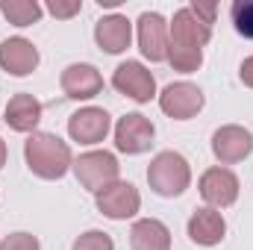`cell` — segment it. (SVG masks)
<instances>
[{
  "label": "cell",
  "instance_id": "6da1fadb",
  "mask_svg": "<svg viewBox=\"0 0 253 250\" xmlns=\"http://www.w3.org/2000/svg\"><path fill=\"white\" fill-rule=\"evenodd\" d=\"M24 159L27 168L42 180H62L74 168L71 147L53 132H33L24 141Z\"/></svg>",
  "mask_w": 253,
  "mask_h": 250
},
{
  "label": "cell",
  "instance_id": "7a4b0ae2",
  "mask_svg": "<svg viewBox=\"0 0 253 250\" xmlns=\"http://www.w3.org/2000/svg\"><path fill=\"white\" fill-rule=\"evenodd\" d=\"M147 183L159 197H180L191 186V168L186 156H180L174 150L156 153L147 168Z\"/></svg>",
  "mask_w": 253,
  "mask_h": 250
},
{
  "label": "cell",
  "instance_id": "3957f363",
  "mask_svg": "<svg viewBox=\"0 0 253 250\" xmlns=\"http://www.w3.org/2000/svg\"><path fill=\"white\" fill-rule=\"evenodd\" d=\"M118 171H121V165L109 150H88L80 159H74V174H77L80 186L94 194L118 183Z\"/></svg>",
  "mask_w": 253,
  "mask_h": 250
},
{
  "label": "cell",
  "instance_id": "277c9868",
  "mask_svg": "<svg viewBox=\"0 0 253 250\" xmlns=\"http://www.w3.org/2000/svg\"><path fill=\"white\" fill-rule=\"evenodd\" d=\"M94 203H97V209H100L106 218H112V221H126V218H132V215L141 209V194H138V188L132 186V183L118 180V183L106 186L103 191H97V194H94Z\"/></svg>",
  "mask_w": 253,
  "mask_h": 250
},
{
  "label": "cell",
  "instance_id": "5b68a950",
  "mask_svg": "<svg viewBox=\"0 0 253 250\" xmlns=\"http://www.w3.org/2000/svg\"><path fill=\"white\" fill-rule=\"evenodd\" d=\"M153 135H156V126L150 124V118H144L141 112H129L115 124V147L126 156H138L150 150Z\"/></svg>",
  "mask_w": 253,
  "mask_h": 250
},
{
  "label": "cell",
  "instance_id": "8992f818",
  "mask_svg": "<svg viewBox=\"0 0 253 250\" xmlns=\"http://www.w3.org/2000/svg\"><path fill=\"white\" fill-rule=\"evenodd\" d=\"M159 109L174 121H189L203 109V91L194 83H171L159 94Z\"/></svg>",
  "mask_w": 253,
  "mask_h": 250
},
{
  "label": "cell",
  "instance_id": "52a82bcc",
  "mask_svg": "<svg viewBox=\"0 0 253 250\" xmlns=\"http://www.w3.org/2000/svg\"><path fill=\"white\" fill-rule=\"evenodd\" d=\"M112 85L135 103H147L156 94V80L141 62H121L112 74Z\"/></svg>",
  "mask_w": 253,
  "mask_h": 250
},
{
  "label": "cell",
  "instance_id": "ba28073f",
  "mask_svg": "<svg viewBox=\"0 0 253 250\" xmlns=\"http://www.w3.org/2000/svg\"><path fill=\"white\" fill-rule=\"evenodd\" d=\"M212 153L221 165H236L242 159H248L253 153V135L251 129L239 124H227L221 129H215L212 135Z\"/></svg>",
  "mask_w": 253,
  "mask_h": 250
},
{
  "label": "cell",
  "instance_id": "9c48e42d",
  "mask_svg": "<svg viewBox=\"0 0 253 250\" xmlns=\"http://www.w3.org/2000/svg\"><path fill=\"white\" fill-rule=\"evenodd\" d=\"M200 197L212 209H227L239 200V177L230 168H209L200 177Z\"/></svg>",
  "mask_w": 253,
  "mask_h": 250
},
{
  "label": "cell",
  "instance_id": "30bf717a",
  "mask_svg": "<svg viewBox=\"0 0 253 250\" xmlns=\"http://www.w3.org/2000/svg\"><path fill=\"white\" fill-rule=\"evenodd\" d=\"M138 50L150 62L168 59V21L159 12H144L138 18Z\"/></svg>",
  "mask_w": 253,
  "mask_h": 250
},
{
  "label": "cell",
  "instance_id": "8fae6325",
  "mask_svg": "<svg viewBox=\"0 0 253 250\" xmlns=\"http://www.w3.org/2000/svg\"><path fill=\"white\" fill-rule=\"evenodd\" d=\"M109 129H112L109 112L97 109V106H85L68 118V135L80 144H97L109 135Z\"/></svg>",
  "mask_w": 253,
  "mask_h": 250
},
{
  "label": "cell",
  "instance_id": "7c38bea8",
  "mask_svg": "<svg viewBox=\"0 0 253 250\" xmlns=\"http://www.w3.org/2000/svg\"><path fill=\"white\" fill-rule=\"evenodd\" d=\"M209 39H212V27H206V24L191 12L189 6L174 12V21L168 24V44L200 50Z\"/></svg>",
  "mask_w": 253,
  "mask_h": 250
},
{
  "label": "cell",
  "instance_id": "4fadbf2b",
  "mask_svg": "<svg viewBox=\"0 0 253 250\" xmlns=\"http://www.w3.org/2000/svg\"><path fill=\"white\" fill-rule=\"evenodd\" d=\"M62 91L71 100H91L103 91V77L94 65H68L62 71Z\"/></svg>",
  "mask_w": 253,
  "mask_h": 250
},
{
  "label": "cell",
  "instance_id": "5bb4252c",
  "mask_svg": "<svg viewBox=\"0 0 253 250\" xmlns=\"http://www.w3.org/2000/svg\"><path fill=\"white\" fill-rule=\"evenodd\" d=\"M0 68L12 77H27L39 68V50L33 42L15 36V39H6L0 42Z\"/></svg>",
  "mask_w": 253,
  "mask_h": 250
},
{
  "label": "cell",
  "instance_id": "9a60e30c",
  "mask_svg": "<svg viewBox=\"0 0 253 250\" xmlns=\"http://www.w3.org/2000/svg\"><path fill=\"white\" fill-rule=\"evenodd\" d=\"M224 233H227V224H224V215L212 206H203L197 209L189 218V239L200 248H215L224 242Z\"/></svg>",
  "mask_w": 253,
  "mask_h": 250
},
{
  "label": "cell",
  "instance_id": "2e32d148",
  "mask_svg": "<svg viewBox=\"0 0 253 250\" xmlns=\"http://www.w3.org/2000/svg\"><path fill=\"white\" fill-rule=\"evenodd\" d=\"M94 42L100 44V50L106 53H124L132 42V24L124 15H103L94 24Z\"/></svg>",
  "mask_w": 253,
  "mask_h": 250
},
{
  "label": "cell",
  "instance_id": "e0dca14e",
  "mask_svg": "<svg viewBox=\"0 0 253 250\" xmlns=\"http://www.w3.org/2000/svg\"><path fill=\"white\" fill-rule=\"evenodd\" d=\"M39 121H42V103L33 94L21 91V94H15L6 103V124L12 126L15 132H30L33 135Z\"/></svg>",
  "mask_w": 253,
  "mask_h": 250
},
{
  "label": "cell",
  "instance_id": "ac0fdd59",
  "mask_svg": "<svg viewBox=\"0 0 253 250\" xmlns=\"http://www.w3.org/2000/svg\"><path fill=\"white\" fill-rule=\"evenodd\" d=\"M129 248L132 250H171V233L156 218H141L129 230Z\"/></svg>",
  "mask_w": 253,
  "mask_h": 250
},
{
  "label": "cell",
  "instance_id": "d6986e66",
  "mask_svg": "<svg viewBox=\"0 0 253 250\" xmlns=\"http://www.w3.org/2000/svg\"><path fill=\"white\" fill-rule=\"evenodd\" d=\"M0 12L15 27H33L42 18V6L36 0H0Z\"/></svg>",
  "mask_w": 253,
  "mask_h": 250
},
{
  "label": "cell",
  "instance_id": "ffe728a7",
  "mask_svg": "<svg viewBox=\"0 0 253 250\" xmlns=\"http://www.w3.org/2000/svg\"><path fill=\"white\" fill-rule=\"evenodd\" d=\"M168 62L174 71L180 74H191L203 65V50H194V47H177V44H168Z\"/></svg>",
  "mask_w": 253,
  "mask_h": 250
},
{
  "label": "cell",
  "instance_id": "44dd1931",
  "mask_svg": "<svg viewBox=\"0 0 253 250\" xmlns=\"http://www.w3.org/2000/svg\"><path fill=\"white\" fill-rule=\"evenodd\" d=\"M230 21L242 39H253V0H236L230 6Z\"/></svg>",
  "mask_w": 253,
  "mask_h": 250
},
{
  "label": "cell",
  "instance_id": "7402d4cb",
  "mask_svg": "<svg viewBox=\"0 0 253 250\" xmlns=\"http://www.w3.org/2000/svg\"><path fill=\"white\" fill-rule=\"evenodd\" d=\"M71 250H115V245H112L109 233H103V230H88V233H83V236L74 242Z\"/></svg>",
  "mask_w": 253,
  "mask_h": 250
},
{
  "label": "cell",
  "instance_id": "603a6c76",
  "mask_svg": "<svg viewBox=\"0 0 253 250\" xmlns=\"http://www.w3.org/2000/svg\"><path fill=\"white\" fill-rule=\"evenodd\" d=\"M0 250H39V239L30 233H12L0 242Z\"/></svg>",
  "mask_w": 253,
  "mask_h": 250
},
{
  "label": "cell",
  "instance_id": "cb8c5ba5",
  "mask_svg": "<svg viewBox=\"0 0 253 250\" xmlns=\"http://www.w3.org/2000/svg\"><path fill=\"white\" fill-rule=\"evenodd\" d=\"M80 9H83V3H80V0H71V3H62V0H50V3H47V12H50L53 18H74Z\"/></svg>",
  "mask_w": 253,
  "mask_h": 250
},
{
  "label": "cell",
  "instance_id": "d4e9b609",
  "mask_svg": "<svg viewBox=\"0 0 253 250\" xmlns=\"http://www.w3.org/2000/svg\"><path fill=\"white\" fill-rule=\"evenodd\" d=\"M189 9L197 15V18H200V21H203V24H206V27H212L215 12H218V6H215V3H191Z\"/></svg>",
  "mask_w": 253,
  "mask_h": 250
},
{
  "label": "cell",
  "instance_id": "484cf974",
  "mask_svg": "<svg viewBox=\"0 0 253 250\" xmlns=\"http://www.w3.org/2000/svg\"><path fill=\"white\" fill-rule=\"evenodd\" d=\"M239 77H242V83H245V85H251V88H253V56H248V59L242 62Z\"/></svg>",
  "mask_w": 253,
  "mask_h": 250
},
{
  "label": "cell",
  "instance_id": "4316f807",
  "mask_svg": "<svg viewBox=\"0 0 253 250\" xmlns=\"http://www.w3.org/2000/svg\"><path fill=\"white\" fill-rule=\"evenodd\" d=\"M3 165H6V141L0 138V168H3Z\"/></svg>",
  "mask_w": 253,
  "mask_h": 250
}]
</instances>
